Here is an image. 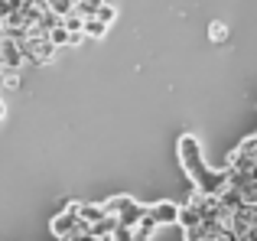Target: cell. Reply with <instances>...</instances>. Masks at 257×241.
I'll use <instances>...</instances> for the list:
<instances>
[{
    "mask_svg": "<svg viewBox=\"0 0 257 241\" xmlns=\"http://www.w3.org/2000/svg\"><path fill=\"white\" fill-rule=\"evenodd\" d=\"M82 36H85V39H104V36H107V23H101L98 17H85Z\"/></svg>",
    "mask_w": 257,
    "mask_h": 241,
    "instance_id": "obj_7",
    "label": "cell"
},
{
    "mask_svg": "<svg viewBox=\"0 0 257 241\" xmlns=\"http://www.w3.org/2000/svg\"><path fill=\"white\" fill-rule=\"evenodd\" d=\"M94 17H98L101 23H107V26H111L114 20H117V7H111V4H104V0H101V4H98V10H94Z\"/></svg>",
    "mask_w": 257,
    "mask_h": 241,
    "instance_id": "obj_8",
    "label": "cell"
},
{
    "mask_svg": "<svg viewBox=\"0 0 257 241\" xmlns=\"http://www.w3.org/2000/svg\"><path fill=\"white\" fill-rule=\"evenodd\" d=\"M82 231H88V225L78 218V202H72L62 215L52 218V235H56V241H69L72 235H82Z\"/></svg>",
    "mask_w": 257,
    "mask_h": 241,
    "instance_id": "obj_4",
    "label": "cell"
},
{
    "mask_svg": "<svg viewBox=\"0 0 257 241\" xmlns=\"http://www.w3.org/2000/svg\"><path fill=\"white\" fill-rule=\"evenodd\" d=\"M20 49H23V59H26V62L46 65V62H52V59H56V49H59V46H52L49 36H26V39H20Z\"/></svg>",
    "mask_w": 257,
    "mask_h": 241,
    "instance_id": "obj_2",
    "label": "cell"
},
{
    "mask_svg": "<svg viewBox=\"0 0 257 241\" xmlns=\"http://www.w3.org/2000/svg\"><path fill=\"white\" fill-rule=\"evenodd\" d=\"M179 163L189 173L195 192H202V196H218L221 189H228V170H208L202 160V147L192 134L179 137Z\"/></svg>",
    "mask_w": 257,
    "mask_h": 241,
    "instance_id": "obj_1",
    "label": "cell"
},
{
    "mask_svg": "<svg viewBox=\"0 0 257 241\" xmlns=\"http://www.w3.org/2000/svg\"><path fill=\"white\" fill-rule=\"evenodd\" d=\"M107 241H134V238H131V228H127V225H117V228L111 231V238H107Z\"/></svg>",
    "mask_w": 257,
    "mask_h": 241,
    "instance_id": "obj_10",
    "label": "cell"
},
{
    "mask_svg": "<svg viewBox=\"0 0 257 241\" xmlns=\"http://www.w3.org/2000/svg\"><path fill=\"white\" fill-rule=\"evenodd\" d=\"M0 36H4V26H0Z\"/></svg>",
    "mask_w": 257,
    "mask_h": 241,
    "instance_id": "obj_11",
    "label": "cell"
},
{
    "mask_svg": "<svg viewBox=\"0 0 257 241\" xmlns=\"http://www.w3.org/2000/svg\"><path fill=\"white\" fill-rule=\"evenodd\" d=\"M101 205H104L107 215H114L120 225H127V228H131V225L147 212V205L134 202V199H127V196H114V199H107V202H101Z\"/></svg>",
    "mask_w": 257,
    "mask_h": 241,
    "instance_id": "obj_3",
    "label": "cell"
},
{
    "mask_svg": "<svg viewBox=\"0 0 257 241\" xmlns=\"http://www.w3.org/2000/svg\"><path fill=\"white\" fill-rule=\"evenodd\" d=\"M208 39H212V43H225L228 39V26L221 23V20H215V23L208 26Z\"/></svg>",
    "mask_w": 257,
    "mask_h": 241,
    "instance_id": "obj_9",
    "label": "cell"
},
{
    "mask_svg": "<svg viewBox=\"0 0 257 241\" xmlns=\"http://www.w3.org/2000/svg\"><path fill=\"white\" fill-rule=\"evenodd\" d=\"M157 228H160V225H157V222H153V218H150V215L144 212V215H140L137 222L131 225V238H134V241H150V238H153V231H157Z\"/></svg>",
    "mask_w": 257,
    "mask_h": 241,
    "instance_id": "obj_6",
    "label": "cell"
},
{
    "mask_svg": "<svg viewBox=\"0 0 257 241\" xmlns=\"http://www.w3.org/2000/svg\"><path fill=\"white\" fill-rule=\"evenodd\" d=\"M176 212H179L176 202H153V205H147V215H150L157 225H176Z\"/></svg>",
    "mask_w": 257,
    "mask_h": 241,
    "instance_id": "obj_5",
    "label": "cell"
}]
</instances>
